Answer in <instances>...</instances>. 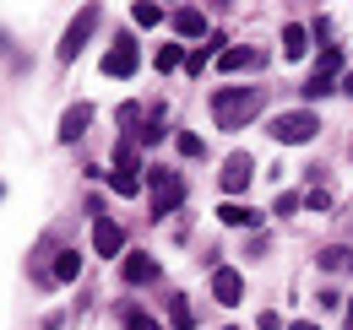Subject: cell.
Returning <instances> with one entry per match:
<instances>
[{
  "mask_svg": "<svg viewBox=\"0 0 353 330\" xmlns=\"http://www.w3.org/2000/svg\"><path fill=\"white\" fill-rule=\"evenodd\" d=\"M332 92H337V87H332V76H326V71H315V76L305 82V103H321V98H332Z\"/></svg>",
  "mask_w": 353,
  "mask_h": 330,
  "instance_id": "cell-17",
  "label": "cell"
},
{
  "mask_svg": "<svg viewBox=\"0 0 353 330\" xmlns=\"http://www.w3.org/2000/svg\"><path fill=\"white\" fill-rule=\"evenodd\" d=\"M98 22H103V11H98V6H82V11L71 16V28H65V38H60V60H65V65L82 54V43L98 33Z\"/></svg>",
  "mask_w": 353,
  "mask_h": 330,
  "instance_id": "cell-3",
  "label": "cell"
},
{
  "mask_svg": "<svg viewBox=\"0 0 353 330\" xmlns=\"http://www.w3.org/2000/svg\"><path fill=\"white\" fill-rule=\"evenodd\" d=\"M120 276H125L131 287H147V282H158V260L136 249V254H125V265H120Z\"/></svg>",
  "mask_w": 353,
  "mask_h": 330,
  "instance_id": "cell-9",
  "label": "cell"
},
{
  "mask_svg": "<svg viewBox=\"0 0 353 330\" xmlns=\"http://www.w3.org/2000/svg\"><path fill=\"white\" fill-rule=\"evenodd\" d=\"M109 184H114V195H136V190H141L136 173H109Z\"/></svg>",
  "mask_w": 353,
  "mask_h": 330,
  "instance_id": "cell-22",
  "label": "cell"
},
{
  "mask_svg": "<svg viewBox=\"0 0 353 330\" xmlns=\"http://www.w3.org/2000/svg\"><path fill=\"white\" fill-rule=\"evenodd\" d=\"M125 330H163L152 314H141V309H125Z\"/></svg>",
  "mask_w": 353,
  "mask_h": 330,
  "instance_id": "cell-21",
  "label": "cell"
},
{
  "mask_svg": "<svg viewBox=\"0 0 353 330\" xmlns=\"http://www.w3.org/2000/svg\"><path fill=\"white\" fill-rule=\"evenodd\" d=\"M174 146L185 152V157H201V152H207V146H201V135H190V130H185V135H174Z\"/></svg>",
  "mask_w": 353,
  "mask_h": 330,
  "instance_id": "cell-23",
  "label": "cell"
},
{
  "mask_svg": "<svg viewBox=\"0 0 353 330\" xmlns=\"http://www.w3.org/2000/svg\"><path fill=\"white\" fill-rule=\"evenodd\" d=\"M174 33L179 38H207V16L196 6H185V11H174Z\"/></svg>",
  "mask_w": 353,
  "mask_h": 330,
  "instance_id": "cell-13",
  "label": "cell"
},
{
  "mask_svg": "<svg viewBox=\"0 0 353 330\" xmlns=\"http://www.w3.org/2000/svg\"><path fill=\"white\" fill-rule=\"evenodd\" d=\"M261 103H266V87H223L212 98V120H218V130H239L261 114Z\"/></svg>",
  "mask_w": 353,
  "mask_h": 330,
  "instance_id": "cell-1",
  "label": "cell"
},
{
  "mask_svg": "<svg viewBox=\"0 0 353 330\" xmlns=\"http://www.w3.org/2000/svg\"><path fill=\"white\" fill-rule=\"evenodd\" d=\"M212 298H218L223 309H234V303L245 298V282H239V271H228V265H218V271H212Z\"/></svg>",
  "mask_w": 353,
  "mask_h": 330,
  "instance_id": "cell-7",
  "label": "cell"
},
{
  "mask_svg": "<svg viewBox=\"0 0 353 330\" xmlns=\"http://www.w3.org/2000/svg\"><path fill=\"white\" fill-rule=\"evenodd\" d=\"M305 49H310V33L299 22H288V28H283V60H299Z\"/></svg>",
  "mask_w": 353,
  "mask_h": 330,
  "instance_id": "cell-15",
  "label": "cell"
},
{
  "mask_svg": "<svg viewBox=\"0 0 353 330\" xmlns=\"http://www.w3.org/2000/svg\"><path fill=\"white\" fill-rule=\"evenodd\" d=\"M136 65H141V49H136L131 33H120L114 49L103 54V76H120V82H125V76H136Z\"/></svg>",
  "mask_w": 353,
  "mask_h": 330,
  "instance_id": "cell-5",
  "label": "cell"
},
{
  "mask_svg": "<svg viewBox=\"0 0 353 330\" xmlns=\"http://www.w3.org/2000/svg\"><path fill=\"white\" fill-rule=\"evenodd\" d=\"M343 330H353V303H348V314H343Z\"/></svg>",
  "mask_w": 353,
  "mask_h": 330,
  "instance_id": "cell-26",
  "label": "cell"
},
{
  "mask_svg": "<svg viewBox=\"0 0 353 330\" xmlns=\"http://www.w3.org/2000/svg\"><path fill=\"white\" fill-rule=\"evenodd\" d=\"M261 330H283V320H277V314L266 309V314H261Z\"/></svg>",
  "mask_w": 353,
  "mask_h": 330,
  "instance_id": "cell-25",
  "label": "cell"
},
{
  "mask_svg": "<svg viewBox=\"0 0 353 330\" xmlns=\"http://www.w3.org/2000/svg\"><path fill=\"white\" fill-rule=\"evenodd\" d=\"M147 173H152V217H169L185 201V179L174 168H147Z\"/></svg>",
  "mask_w": 353,
  "mask_h": 330,
  "instance_id": "cell-4",
  "label": "cell"
},
{
  "mask_svg": "<svg viewBox=\"0 0 353 330\" xmlns=\"http://www.w3.org/2000/svg\"><path fill=\"white\" fill-rule=\"evenodd\" d=\"M131 16H136V28H158V22H163V6H152V0H136Z\"/></svg>",
  "mask_w": 353,
  "mask_h": 330,
  "instance_id": "cell-18",
  "label": "cell"
},
{
  "mask_svg": "<svg viewBox=\"0 0 353 330\" xmlns=\"http://www.w3.org/2000/svg\"><path fill=\"white\" fill-rule=\"evenodd\" d=\"M218 65H223V71H261V65H266V49H223Z\"/></svg>",
  "mask_w": 353,
  "mask_h": 330,
  "instance_id": "cell-11",
  "label": "cell"
},
{
  "mask_svg": "<svg viewBox=\"0 0 353 330\" xmlns=\"http://www.w3.org/2000/svg\"><path fill=\"white\" fill-rule=\"evenodd\" d=\"M169 325H174V330H190V325H196V314H190V303H185V298L169 303Z\"/></svg>",
  "mask_w": 353,
  "mask_h": 330,
  "instance_id": "cell-20",
  "label": "cell"
},
{
  "mask_svg": "<svg viewBox=\"0 0 353 330\" xmlns=\"http://www.w3.org/2000/svg\"><path fill=\"white\" fill-rule=\"evenodd\" d=\"M315 130H321V120H315L310 109H288V114H277V120L266 124V135H272V141H283V146H305Z\"/></svg>",
  "mask_w": 353,
  "mask_h": 330,
  "instance_id": "cell-2",
  "label": "cell"
},
{
  "mask_svg": "<svg viewBox=\"0 0 353 330\" xmlns=\"http://www.w3.org/2000/svg\"><path fill=\"white\" fill-rule=\"evenodd\" d=\"M185 60H190V54H185L179 43H163V49H158V71H179Z\"/></svg>",
  "mask_w": 353,
  "mask_h": 330,
  "instance_id": "cell-19",
  "label": "cell"
},
{
  "mask_svg": "<svg viewBox=\"0 0 353 330\" xmlns=\"http://www.w3.org/2000/svg\"><path fill=\"white\" fill-rule=\"evenodd\" d=\"M250 179H256V163H250V152H234V157L223 163V190H228V195H239Z\"/></svg>",
  "mask_w": 353,
  "mask_h": 330,
  "instance_id": "cell-6",
  "label": "cell"
},
{
  "mask_svg": "<svg viewBox=\"0 0 353 330\" xmlns=\"http://www.w3.org/2000/svg\"><path fill=\"white\" fill-rule=\"evenodd\" d=\"M92 249H98V254H103V260H114V254H120V249H125V228H120V222H109V217H103V222H98V228H92Z\"/></svg>",
  "mask_w": 353,
  "mask_h": 330,
  "instance_id": "cell-8",
  "label": "cell"
},
{
  "mask_svg": "<svg viewBox=\"0 0 353 330\" xmlns=\"http://www.w3.org/2000/svg\"><path fill=\"white\" fill-rule=\"evenodd\" d=\"M294 330H321V325H310V320H299V325H294Z\"/></svg>",
  "mask_w": 353,
  "mask_h": 330,
  "instance_id": "cell-27",
  "label": "cell"
},
{
  "mask_svg": "<svg viewBox=\"0 0 353 330\" xmlns=\"http://www.w3.org/2000/svg\"><path fill=\"white\" fill-rule=\"evenodd\" d=\"M218 222L223 228H261V211H250L245 201H239V206L228 201V206H218Z\"/></svg>",
  "mask_w": 353,
  "mask_h": 330,
  "instance_id": "cell-12",
  "label": "cell"
},
{
  "mask_svg": "<svg viewBox=\"0 0 353 330\" xmlns=\"http://www.w3.org/2000/svg\"><path fill=\"white\" fill-rule=\"evenodd\" d=\"M272 211H277V217H294V211H299V195H277V206H272Z\"/></svg>",
  "mask_w": 353,
  "mask_h": 330,
  "instance_id": "cell-24",
  "label": "cell"
},
{
  "mask_svg": "<svg viewBox=\"0 0 353 330\" xmlns=\"http://www.w3.org/2000/svg\"><path fill=\"white\" fill-rule=\"evenodd\" d=\"M92 124V103H71L65 109V120H60V141H82Z\"/></svg>",
  "mask_w": 353,
  "mask_h": 330,
  "instance_id": "cell-10",
  "label": "cell"
},
{
  "mask_svg": "<svg viewBox=\"0 0 353 330\" xmlns=\"http://www.w3.org/2000/svg\"><path fill=\"white\" fill-rule=\"evenodd\" d=\"M321 271H332V276H348V271H353V249H348V244L321 249Z\"/></svg>",
  "mask_w": 353,
  "mask_h": 330,
  "instance_id": "cell-14",
  "label": "cell"
},
{
  "mask_svg": "<svg viewBox=\"0 0 353 330\" xmlns=\"http://www.w3.org/2000/svg\"><path fill=\"white\" fill-rule=\"evenodd\" d=\"M77 276H82V254L77 249H60L54 254V282H77Z\"/></svg>",
  "mask_w": 353,
  "mask_h": 330,
  "instance_id": "cell-16",
  "label": "cell"
},
{
  "mask_svg": "<svg viewBox=\"0 0 353 330\" xmlns=\"http://www.w3.org/2000/svg\"><path fill=\"white\" fill-rule=\"evenodd\" d=\"M348 92H353V76H348Z\"/></svg>",
  "mask_w": 353,
  "mask_h": 330,
  "instance_id": "cell-28",
  "label": "cell"
}]
</instances>
